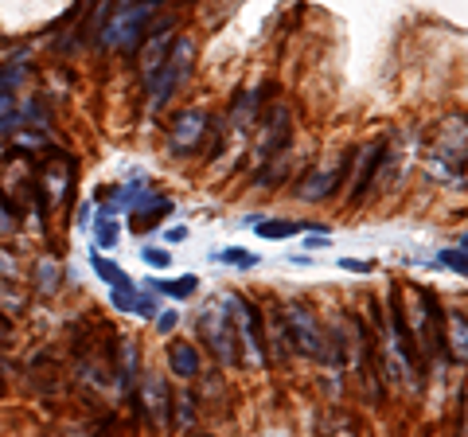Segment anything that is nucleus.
<instances>
[{
    "mask_svg": "<svg viewBox=\"0 0 468 437\" xmlns=\"http://www.w3.org/2000/svg\"><path fill=\"white\" fill-rule=\"evenodd\" d=\"M332 344L340 352V363L359 378L363 395H367L371 406L383 402V383H378V368H375V344H371V332L359 316H344L335 320V332H332Z\"/></svg>",
    "mask_w": 468,
    "mask_h": 437,
    "instance_id": "1",
    "label": "nucleus"
},
{
    "mask_svg": "<svg viewBox=\"0 0 468 437\" xmlns=\"http://www.w3.org/2000/svg\"><path fill=\"white\" fill-rule=\"evenodd\" d=\"M426 165L433 176L445 184H461L468 176V118L464 113H452V118L437 125Z\"/></svg>",
    "mask_w": 468,
    "mask_h": 437,
    "instance_id": "2",
    "label": "nucleus"
},
{
    "mask_svg": "<svg viewBox=\"0 0 468 437\" xmlns=\"http://www.w3.org/2000/svg\"><path fill=\"white\" fill-rule=\"evenodd\" d=\"M282 325L289 332V344H292V352H301V356H309L316 363H328V368L340 375V352H335V344L324 328L316 325V316L309 304H301V301H285L282 304Z\"/></svg>",
    "mask_w": 468,
    "mask_h": 437,
    "instance_id": "3",
    "label": "nucleus"
},
{
    "mask_svg": "<svg viewBox=\"0 0 468 437\" xmlns=\"http://www.w3.org/2000/svg\"><path fill=\"white\" fill-rule=\"evenodd\" d=\"M192 70H196V43L187 36H176L172 51L165 55V63L156 67V75L144 79V86H149V110L165 106V101L180 91L187 79H192Z\"/></svg>",
    "mask_w": 468,
    "mask_h": 437,
    "instance_id": "4",
    "label": "nucleus"
},
{
    "mask_svg": "<svg viewBox=\"0 0 468 437\" xmlns=\"http://www.w3.org/2000/svg\"><path fill=\"white\" fill-rule=\"evenodd\" d=\"M227 309L234 320V336H239V363H246V368H266L270 352H266V340H261L258 304L242 293H227Z\"/></svg>",
    "mask_w": 468,
    "mask_h": 437,
    "instance_id": "5",
    "label": "nucleus"
},
{
    "mask_svg": "<svg viewBox=\"0 0 468 437\" xmlns=\"http://www.w3.org/2000/svg\"><path fill=\"white\" fill-rule=\"evenodd\" d=\"M160 5H165V0H137V5H125L106 27H101L98 43L101 48H113V51L141 48V39H144V32H149V24L160 12Z\"/></svg>",
    "mask_w": 468,
    "mask_h": 437,
    "instance_id": "6",
    "label": "nucleus"
},
{
    "mask_svg": "<svg viewBox=\"0 0 468 437\" xmlns=\"http://www.w3.org/2000/svg\"><path fill=\"white\" fill-rule=\"evenodd\" d=\"M199 336L207 344V352L223 363V368H234L239 363V336H234V320L227 309V297L211 301L199 316Z\"/></svg>",
    "mask_w": 468,
    "mask_h": 437,
    "instance_id": "7",
    "label": "nucleus"
},
{
    "mask_svg": "<svg viewBox=\"0 0 468 437\" xmlns=\"http://www.w3.org/2000/svg\"><path fill=\"white\" fill-rule=\"evenodd\" d=\"M351 153H356V149H351ZM351 153L332 156V160H324V165H316V168L304 172L301 184L292 187L297 199H304V203H324V199H332L344 187V176H347V168H351Z\"/></svg>",
    "mask_w": 468,
    "mask_h": 437,
    "instance_id": "8",
    "label": "nucleus"
},
{
    "mask_svg": "<svg viewBox=\"0 0 468 437\" xmlns=\"http://www.w3.org/2000/svg\"><path fill=\"white\" fill-rule=\"evenodd\" d=\"M387 153H390V141L387 137H375L371 144H363V149H356L351 153V180H347V203H359L363 196L375 187V180H378V168L387 165Z\"/></svg>",
    "mask_w": 468,
    "mask_h": 437,
    "instance_id": "9",
    "label": "nucleus"
},
{
    "mask_svg": "<svg viewBox=\"0 0 468 437\" xmlns=\"http://www.w3.org/2000/svg\"><path fill=\"white\" fill-rule=\"evenodd\" d=\"M292 141V110L289 106H273L266 118H258V137H254V160L266 165L270 156L289 153Z\"/></svg>",
    "mask_w": 468,
    "mask_h": 437,
    "instance_id": "10",
    "label": "nucleus"
},
{
    "mask_svg": "<svg viewBox=\"0 0 468 437\" xmlns=\"http://www.w3.org/2000/svg\"><path fill=\"white\" fill-rule=\"evenodd\" d=\"M207 129H211V118L203 110H180V113H176V122H172V129H168L172 153L192 156L196 149H203V137H207Z\"/></svg>",
    "mask_w": 468,
    "mask_h": 437,
    "instance_id": "11",
    "label": "nucleus"
},
{
    "mask_svg": "<svg viewBox=\"0 0 468 437\" xmlns=\"http://www.w3.org/2000/svg\"><path fill=\"white\" fill-rule=\"evenodd\" d=\"M141 414L149 418L156 430L168 426V418H172V390L165 383V375L144 371V378H141Z\"/></svg>",
    "mask_w": 468,
    "mask_h": 437,
    "instance_id": "12",
    "label": "nucleus"
},
{
    "mask_svg": "<svg viewBox=\"0 0 468 437\" xmlns=\"http://www.w3.org/2000/svg\"><path fill=\"white\" fill-rule=\"evenodd\" d=\"M172 43H176V36H172V24H160V27H153L149 24V32H144V39H141V79H153L156 75V67L165 63V55L172 51Z\"/></svg>",
    "mask_w": 468,
    "mask_h": 437,
    "instance_id": "13",
    "label": "nucleus"
},
{
    "mask_svg": "<svg viewBox=\"0 0 468 437\" xmlns=\"http://www.w3.org/2000/svg\"><path fill=\"white\" fill-rule=\"evenodd\" d=\"M441 340L452 363H468V316L461 309L441 313Z\"/></svg>",
    "mask_w": 468,
    "mask_h": 437,
    "instance_id": "14",
    "label": "nucleus"
},
{
    "mask_svg": "<svg viewBox=\"0 0 468 437\" xmlns=\"http://www.w3.org/2000/svg\"><path fill=\"white\" fill-rule=\"evenodd\" d=\"M320 437H363V426L347 410L328 406V410L320 414Z\"/></svg>",
    "mask_w": 468,
    "mask_h": 437,
    "instance_id": "15",
    "label": "nucleus"
},
{
    "mask_svg": "<svg viewBox=\"0 0 468 437\" xmlns=\"http://www.w3.org/2000/svg\"><path fill=\"white\" fill-rule=\"evenodd\" d=\"M168 363H172V375L196 378V375H199V352H196V344L172 340V344H168Z\"/></svg>",
    "mask_w": 468,
    "mask_h": 437,
    "instance_id": "16",
    "label": "nucleus"
},
{
    "mask_svg": "<svg viewBox=\"0 0 468 437\" xmlns=\"http://www.w3.org/2000/svg\"><path fill=\"white\" fill-rule=\"evenodd\" d=\"M258 106H261V91H246L230 110V125L234 129H254L258 125Z\"/></svg>",
    "mask_w": 468,
    "mask_h": 437,
    "instance_id": "17",
    "label": "nucleus"
},
{
    "mask_svg": "<svg viewBox=\"0 0 468 437\" xmlns=\"http://www.w3.org/2000/svg\"><path fill=\"white\" fill-rule=\"evenodd\" d=\"M94 273H98V278L106 282V285H113V289H129V285H133V282H129V273L117 266V261L101 258V254H94Z\"/></svg>",
    "mask_w": 468,
    "mask_h": 437,
    "instance_id": "18",
    "label": "nucleus"
},
{
    "mask_svg": "<svg viewBox=\"0 0 468 437\" xmlns=\"http://www.w3.org/2000/svg\"><path fill=\"white\" fill-rule=\"evenodd\" d=\"M250 227L258 230L261 239H292V235H301L304 223H297V218H285V223H258V215L250 218Z\"/></svg>",
    "mask_w": 468,
    "mask_h": 437,
    "instance_id": "19",
    "label": "nucleus"
},
{
    "mask_svg": "<svg viewBox=\"0 0 468 437\" xmlns=\"http://www.w3.org/2000/svg\"><path fill=\"white\" fill-rule=\"evenodd\" d=\"M196 285H199L196 273H184V278H176V282H156V289L160 293H168V297H192Z\"/></svg>",
    "mask_w": 468,
    "mask_h": 437,
    "instance_id": "20",
    "label": "nucleus"
},
{
    "mask_svg": "<svg viewBox=\"0 0 468 437\" xmlns=\"http://www.w3.org/2000/svg\"><path fill=\"white\" fill-rule=\"evenodd\" d=\"M36 285L43 289V293H55V289H58V261L55 258L39 261V266H36Z\"/></svg>",
    "mask_w": 468,
    "mask_h": 437,
    "instance_id": "21",
    "label": "nucleus"
},
{
    "mask_svg": "<svg viewBox=\"0 0 468 437\" xmlns=\"http://www.w3.org/2000/svg\"><path fill=\"white\" fill-rule=\"evenodd\" d=\"M113 309L117 313H133L137 309V285H129V289H113Z\"/></svg>",
    "mask_w": 468,
    "mask_h": 437,
    "instance_id": "22",
    "label": "nucleus"
},
{
    "mask_svg": "<svg viewBox=\"0 0 468 437\" xmlns=\"http://www.w3.org/2000/svg\"><path fill=\"white\" fill-rule=\"evenodd\" d=\"M441 266H449L452 273H464L468 278V250H441Z\"/></svg>",
    "mask_w": 468,
    "mask_h": 437,
    "instance_id": "23",
    "label": "nucleus"
},
{
    "mask_svg": "<svg viewBox=\"0 0 468 437\" xmlns=\"http://www.w3.org/2000/svg\"><path fill=\"white\" fill-rule=\"evenodd\" d=\"M141 258L149 261L153 270H165V266H172V254H168V250H160V246H144Z\"/></svg>",
    "mask_w": 468,
    "mask_h": 437,
    "instance_id": "24",
    "label": "nucleus"
},
{
    "mask_svg": "<svg viewBox=\"0 0 468 437\" xmlns=\"http://www.w3.org/2000/svg\"><path fill=\"white\" fill-rule=\"evenodd\" d=\"M218 261H227V266H254V254H242L239 250V246H230V250H223V254H218Z\"/></svg>",
    "mask_w": 468,
    "mask_h": 437,
    "instance_id": "25",
    "label": "nucleus"
},
{
    "mask_svg": "<svg viewBox=\"0 0 468 437\" xmlns=\"http://www.w3.org/2000/svg\"><path fill=\"white\" fill-rule=\"evenodd\" d=\"M133 383V344H122V387Z\"/></svg>",
    "mask_w": 468,
    "mask_h": 437,
    "instance_id": "26",
    "label": "nucleus"
},
{
    "mask_svg": "<svg viewBox=\"0 0 468 437\" xmlns=\"http://www.w3.org/2000/svg\"><path fill=\"white\" fill-rule=\"evenodd\" d=\"M98 242H101V246H113V242H117V223H113L110 215L98 223Z\"/></svg>",
    "mask_w": 468,
    "mask_h": 437,
    "instance_id": "27",
    "label": "nucleus"
},
{
    "mask_svg": "<svg viewBox=\"0 0 468 437\" xmlns=\"http://www.w3.org/2000/svg\"><path fill=\"white\" fill-rule=\"evenodd\" d=\"M176 402H180V426H187V421L196 418V399L192 395H180Z\"/></svg>",
    "mask_w": 468,
    "mask_h": 437,
    "instance_id": "28",
    "label": "nucleus"
},
{
    "mask_svg": "<svg viewBox=\"0 0 468 437\" xmlns=\"http://www.w3.org/2000/svg\"><path fill=\"white\" fill-rule=\"evenodd\" d=\"M457 437H468V375H464V387H461V433Z\"/></svg>",
    "mask_w": 468,
    "mask_h": 437,
    "instance_id": "29",
    "label": "nucleus"
},
{
    "mask_svg": "<svg viewBox=\"0 0 468 437\" xmlns=\"http://www.w3.org/2000/svg\"><path fill=\"white\" fill-rule=\"evenodd\" d=\"M137 316H153L156 313V304H153V297H144V293H137V309H133Z\"/></svg>",
    "mask_w": 468,
    "mask_h": 437,
    "instance_id": "30",
    "label": "nucleus"
},
{
    "mask_svg": "<svg viewBox=\"0 0 468 437\" xmlns=\"http://www.w3.org/2000/svg\"><path fill=\"white\" fill-rule=\"evenodd\" d=\"M176 325H180V313H172V309H168L165 316H160V320H156V328H160V332H172Z\"/></svg>",
    "mask_w": 468,
    "mask_h": 437,
    "instance_id": "31",
    "label": "nucleus"
},
{
    "mask_svg": "<svg viewBox=\"0 0 468 437\" xmlns=\"http://www.w3.org/2000/svg\"><path fill=\"white\" fill-rule=\"evenodd\" d=\"M344 270H359V273H371V261H356V258H344Z\"/></svg>",
    "mask_w": 468,
    "mask_h": 437,
    "instance_id": "32",
    "label": "nucleus"
},
{
    "mask_svg": "<svg viewBox=\"0 0 468 437\" xmlns=\"http://www.w3.org/2000/svg\"><path fill=\"white\" fill-rule=\"evenodd\" d=\"M90 223V203H82V211H79V227Z\"/></svg>",
    "mask_w": 468,
    "mask_h": 437,
    "instance_id": "33",
    "label": "nucleus"
},
{
    "mask_svg": "<svg viewBox=\"0 0 468 437\" xmlns=\"http://www.w3.org/2000/svg\"><path fill=\"white\" fill-rule=\"evenodd\" d=\"M461 250H468V235H464V239H461Z\"/></svg>",
    "mask_w": 468,
    "mask_h": 437,
    "instance_id": "34",
    "label": "nucleus"
},
{
    "mask_svg": "<svg viewBox=\"0 0 468 437\" xmlns=\"http://www.w3.org/2000/svg\"><path fill=\"white\" fill-rule=\"evenodd\" d=\"M199 437H211V433H199Z\"/></svg>",
    "mask_w": 468,
    "mask_h": 437,
    "instance_id": "35",
    "label": "nucleus"
}]
</instances>
